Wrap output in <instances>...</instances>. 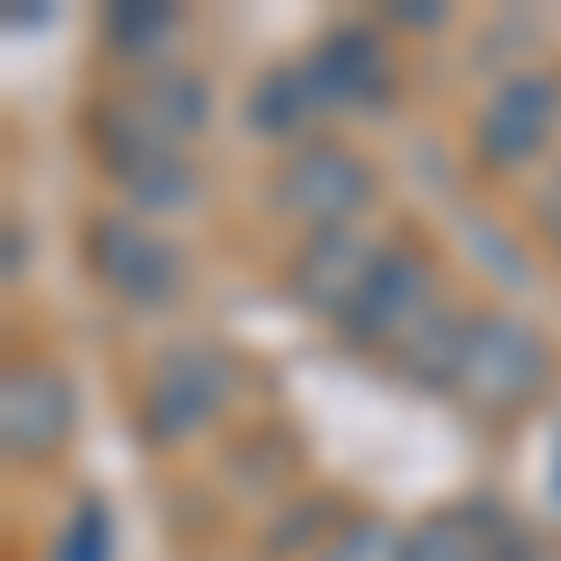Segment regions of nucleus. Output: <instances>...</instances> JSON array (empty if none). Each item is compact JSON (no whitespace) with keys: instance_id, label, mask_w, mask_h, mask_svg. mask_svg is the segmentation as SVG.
Segmentation results:
<instances>
[{"instance_id":"obj_1","label":"nucleus","mask_w":561,"mask_h":561,"mask_svg":"<svg viewBox=\"0 0 561 561\" xmlns=\"http://www.w3.org/2000/svg\"><path fill=\"white\" fill-rule=\"evenodd\" d=\"M561 382V352L554 337L517 314V307H472V330L457 352V375H449V404L479 420V427H517L531 420Z\"/></svg>"},{"instance_id":"obj_2","label":"nucleus","mask_w":561,"mask_h":561,"mask_svg":"<svg viewBox=\"0 0 561 561\" xmlns=\"http://www.w3.org/2000/svg\"><path fill=\"white\" fill-rule=\"evenodd\" d=\"M83 150L98 158V173L121 187V210L150 217V225L203 203V165H195V150L165 142V135L128 105V90H98L83 105Z\"/></svg>"},{"instance_id":"obj_3","label":"nucleus","mask_w":561,"mask_h":561,"mask_svg":"<svg viewBox=\"0 0 561 561\" xmlns=\"http://www.w3.org/2000/svg\"><path fill=\"white\" fill-rule=\"evenodd\" d=\"M465 158L479 180H524L547 173L561 158V68L554 60H524L502 83H486L472 128H465Z\"/></svg>"},{"instance_id":"obj_4","label":"nucleus","mask_w":561,"mask_h":561,"mask_svg":"<svg viewBox=\"0 0 561 561\" xmlns=\"http://www.w3.org/2000/svg\"><path fill=\"white\" fill-rule=\"evenodd\" d=\"M240 404V359L217 345H165L142 367L135 389V442L173 457L187 442H203L210 427H225V412Z\"/></svg>"},{"instance_id":"obj_5","label":"nucleus","mask_w":561,"mask_h":561,"mask_svg":"<svg viewBox=\"0 0 561 561\" xmlns=\"http://www.w3.org/2000/svg\"><path fill=\"white\" fill-rule=\"evenodd\" d=\"M262 203H270V217L300 225V240L307 232H359V217L382 203V165L345 135H322L270 165Z\"/></svg>"},{"instance_id":"obj_6","label":"nucleus","mask_w":561,"mask_h":561,"mask_svg":"<svg viewBox=\"0 0 561 561\" xmlns=\"http://www.w3.org/2000/svg\"><path fill=\"white\" fill-rule=\"evenodd\" d=\"M83 270H90V285L113 307H128V314H173L187 300V285H195L187 248L165 240L150 217H135V210L83 217Z\"/></svg>"},{"instance_id":"obj_7","label":"nucleus","mask_w":561,"mask_h":561,"mask_svg":"<svg viewBox=\"0 0 561 561\" xmlns=\"http://www.w3.org/2000/svg\"><path fill=\"white\" fill-rule=\"evenodd\" d=\"M442 300H449V285H442L434 248L420 240V232H397V240H382V262H375V277H367L359 307L337 322V345L367 352V359H389V352L404 345Z\"/></svg>"},{"instance_id":"obj_8","label":"nucleus","mask_w":561,"mask_h":561,"mask_svg":"<svg viewBox=\"0 0 561 561\" xmlns=\"http://www.w3.org/2000/svg\"><path fill=\"white\" fill-rule=\"evenodd\" d=\"M389 38L397 31L382 15H345L300 53L307 76H314V98L330 105V121H359V113L397 105V45Z\"/></svg>"},{"instance_id":"obj_9","label":"nucleus","mask_w":561,"mask_h":561,"mask_svg":"<svg viewBox=\"0 0 561 561\" xmlns=\"http://www.w3.org/2000/svg\"><path fill=\"white\" fill-rule=\"evenodd\" d=\"M68 442H76V382H68V367L31 359V352L8 359V375H0V449H8V465L45 472V465L68 457Z\"/></svg>"},{"instance_id":"obj_10","label":"nucleus","mask_w":561,"mask_h":561,"mask_svg":"<svg viewBox=\"0 0 561 561\" xmlns=\"http://www.w3.org/2000/svg\"><path fill=\"white\" fill-rule=\"evenodd\" d=\"M375 262H382V240H367V232H307L300 248H293V262H285V293H293L300 314L337 330L359 307Z\"/></svg>"},{"instance_id":"obj_11","label":"nucleus","mask_w":561,"mask_h":561,"mask_svg":"<svg viewBox=\"0 0 561 561\" xmlns=\"http://www.w3.org/2000/svg\"><path fill=\"white\" fill-rule=\"evenodd\" d=\"M412 561H547L539 539L494 502H457L412 524Z\"/></svg>"},{"instance_id":"obj_12","label":"nucleus","mask_w":561,"mask_h":561,"mask_svg":"<svg viewBox=\"0 0 561 561\" xmlns=\"http://www.w3.org/2000/svg\"><path fill=\"white\" fill-rule=\"evenodd\" d=\"M240 128L255 135V142H277V150H307V142H322V128H330V105L314 98L307 60H277V68H262L255 83H248Z\"/></svg>"},{"instance_id":"obj_13","label":"nucleus","mask_w":561,"mask_h":561,"mask_svg":"<svg viewBox=\"0 0 561 561\" xmlns=\"http://www.w3.org/2000/svg\"><path fill=\"white\" fill-rule=\"evenodd\" d=\"M128 105L150 121V128L165 135V142H180V150H195L203 135H210V113H217V90L210 76H195V68H180V60H158V68H142V76H128Z\"/></svg>"},{"instance_id":"obj_14","label":"nucleus","mask_w":561,"mask_h":561,"mask_svg":"<svg viewBox=\"0 0 561 561\" xmlns=\"http://www.w3.org/2000/svg\"><path fill=\"white\" fill-rule=\"evenodd\" d=\"M180 31H187V15H180L173 0H113V8L98 15V38H105L113 60H128V76L158 68V60H173Z\"/></svg>"},{"instance_id":"obj_15","label":"nucleus","mask_w":561,"mask_h":561,"mask_svg":"<svg viewBox=\"0 0 561 561\" xmlns=\"http://www.w3.org/2000/svg\"><path fill=\"white\" fill-rule=\"evenodd\" d=\"M352 510L345 502H330V494H300V502H285L277 517L262 524V554H322L330 539H337V524H345Z\"/></svg>"},{"instance_id":"obj_16","label":"nucleus","mask_w":561,"mask_h":561,"mask_svg":"<svg viewBox=\"0 0 561 561\" xmlns=\"http://www.w3.org/2000/svg\"><path fill=\"white\" fill-rule=\"evenodd\" d=\"M314 561H412V524L382 517V510H352Z\"/></svg>"},{"instance_id":"obj_17","label":"nucleus","mask_w":561,"mask_h":561,"mask_svg":"<svg viewBox=\"0 0 561 561\" xmlns=\"http://www.w3.org/2000/svg\"><path fill=\"white\" fill-rule=\"evenodd\" d=\"M45 561H113V517H105V502H76Z\"/></svg>"},{"instance_id":"obj_18","label":"nucleus","mask_w":561,"mask_h":561,"mask_svg":"<svg viewBox=\"0 0 561 561\" xmlns=\"http://www.w3.org/2000/svg\"><path fill=\"white\" fill-rule=\"evenodd\" d=\"M524 225H531V240H539V255L561 262V158L547 173L531 180V195H524Z\"/></svg>"},{"instance_id":"obj_19","label":"nucleus","mask_w":561,"mask_h":561,"mask_svg":"<svg viewBox=\"0 0 561 561\" xmlns=\"http://www.w3.org/2000/svg\"><path fill=\"white\" fill-rule=\"evenodd\" d=\"M382 23L389 31H420V38H427V31H449V8H442V0H389Z\"/></svg>"},{"instance_id":"obj_20","label":"nucleus","mask_w":561,"mask_h":561,"mask_svg":"<svg viewBox=\"0 0 561 561\" xmlns=\"http://www.w3.org/2000/svg\"><path fill=\"white\" fill-rule=\"evenodd\" d=\"M23 248H31L23 217H8V285H23Z\"/></svg>"},{"instance_id":"obj_21","label":"nucleus","mask_w":561,"mask_h":561,"mask_svg":"<svg viewBox=\"0 0 561 561\" xmlns=\"http://www.w3.org/2000/svg\"><path fill=\"white\" fill-rule=\"evenodd\" d=\"M547 486H554V510H561V434H554V465H547Z\"/></svg>"}]
</instances>
